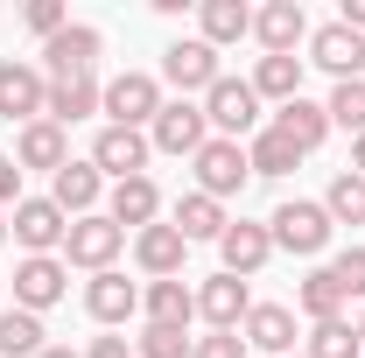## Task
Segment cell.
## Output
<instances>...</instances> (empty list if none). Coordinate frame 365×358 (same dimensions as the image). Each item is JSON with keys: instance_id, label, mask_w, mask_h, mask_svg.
<instances>
[{"instance_id": "29", "label": "cell", "mask_w": 365, "mask_h": 358, "mask_svg": "<svg viewBox=\"0 0 365 358\" xmlns=\"http://www.w3.org/2000/svg\"><path fill=\"white\" fill-rule=\"evenodd\" d=\"M253 91L274 98V106L302 98V56H260V63H253Z\"/></svg>"}, {"instance_id": "37", "label": "cell", "mask_w": 365, "mask_h": 358, "mask_svg": "<svg viewBox=\"0 0 365 358\" xmlns=\"http://www.w3.org/2000/svg\"><path fill=\"white\" fill-rule=\"evenodd\" d=\"M21 21H29V29H36V36H56V29H71V14H63V0H29V7H21Z\"/></svg>"}, {"instance_id": "7", "label": "cell", "mask_w": 365, "mask_h": 358, "mask_svg": "<svg viewBox=\"0 0 365 358\" xmlns=\"http://www.w3.org/2000/svg\"><path fill=\"white\" fill-rule=\"evenodd\" d=\"M211 140V120H204V106H190V98H169L162 113H155V127H148V148L155 155H197Z\"/></svg>"}, {"instance_id": "3", "label": "cell", "mask_w": 365, "mask_h": 358, "mask_svg": "<svg viewBox=\"0 0 365 358\" xmlns=\"http://www.w3.org/2000/svg\"><path fill=\"white\" fill-rule=\"evenodd\" d=\"M204 120L218 127V140L260 134V91H253V78H218L204 91Z\"/></svg>"}, {"instance_id": "43", "label": "cell", "mask_w": 365, "mask_h": 358, "mask_svg": "<svg viewBox=\"0 0 365 358\" xmlns=\"http://www.w3.org/2000/svg\"><path fill=\"white\" fill-rule=\"evenodd\" d=\"M36 358H85V352H71V344H43Z\"/></svg>"}, {"instance_id": "6", "label": "cell", "mask_w": 365, "mask_h": 358, "mask_svg": "<svg viewBox=\"0 0 365 358\" xmlns=\"http://www.w3.org/2000/svg\"><path fill=\"white\" fill-rule=\"evenodd\" d=\"M190 162H197V190H204V197H218V204H225V197H239V190H246V176H253L246 148H239V140H218V134L204 140Z\"/></svg>"}, {"instance_id": "27", "label": "cell", "mask_w": 365, "mask_h": 358, "mask_svg": "<svg viewBox=\"0 0 365 358\" xmlns=\"http://www.w3.org/2000/svg\"><path fill=\"white\" fill-rule=\"evenodd\" d=\"M197 21H204V43L211 49L253 36V7H246V0H197Z\"/></svg>"}, {"instance_id": "23", "label": "cell", "mask_w": 365, "mask_h": 358, "mask_svg": "<svg viewBox=\"0 0 365 358\" xmlns=\"http://www.w3.org/2000/svg\"><path fill=\"white\" fill-rule=\"evenodd\" d=\"M140 310H148V323H169V330H182V323H190V316H197V288H190V281H148V288H140Z\"/></svg>"}, {"instance_id": "28", "label": "cell", "mask_w": 365, "mask_h": 358, "mask_svg": "<svg viewBox=\"0 0 365 358\" xmlns=\"http://www.w3.org/2000/svg\"><path fill=\"white\" fill-rule=\"evenodd\" d=\"M295 310L309 316V323H337V316H344V288H337V274H330V267H309V274H302V288H295Z\"/></svg>"}, {"instance_id": "42", "label": "cell", "mask_w": 365, "mask_h": 358, "mask_svg": "<svg viewBox=\"0 0 365 358\" xmlns=\"http://www.w3.org/2000/svg\"><path fill=\"white\" fill-rule=\"evenodd\" d=\"M351 176H365V134L351 140Z\"/></svg>"}, {"instance_id": "36", "label": "cell", "mask_w": 365, "mask_h": 358, "mask_svg": "<svg viewBox=\"0 0 365 358\" xmlns=\"http://www.w3.org/2000/svg\"><path fill=\"white\" fill-rule=\"evenodd\" d=\"M330 274H337V288H344V302H351V295L365 302V246H344V253L330 260Z\"/></svg>"}, {"instance_id": "45", "label": "cell", "mask_w": 365, "mask_h": 358, "mask_svg": "<svg viewBox=\"0 0 365 358\" xmlns=\"http://www.w3.org/2000/svg\"><path fill=\"white\" fill-rule=\"evenodd\" d=\"M0 246H7V211H0Z\"/></svg>"}, {"instance_id": "25", "label": "cell", "mask_w": 365, "mask_h": 358, "mask_svg": "<svg viewBox=\"0 0 365 358\" xmlns=\"http://www.w3.org/2000/svg\"><path fill=\"white\" fill-rule=\"evenodd\" d=\"M182 232V239H190V246H197V239H225V204H218V197H204V190H190V197H176V218H169Z\"/></svg>"}, {"instance_id": "41", "label": "cell", "mask_w": 365, "mask_h": 358, "mask_svg": "<svg viewBox=\"0 0 365 358\" xmlns=\"http://www.w3.org/2000/svg\"><path fill=\"white\" fill-rule=\"evenodd\" d=\"M337 21H344L351 36H365V0H344V14H337Z\"/></svg>"}, {"instance_id": "1", "label": "cell", "mask_w": 365, "mask_h": 358, "mask_svg": "<svg viewBox=\"0 0 365 358\" xmlns=\"http://www.w3.org/2000/svg\"><path fill=\"white\" fill-rule=\"evenodd\" d=\"M162 106H169V98H162V78H148V71L106 78V98H98V113H106L113 127H155Z\"/></svg>"}, {"instance_id": "18", "label": "cell", "mask_w": 365, "mask_h": 358, "mask_svg": "<svg viewBox=\"0 0 365 358\" xmlns=\"http://www.w3.org/2000/svg\"><path fill=\"white\" fill-rule=\"evenodd\" d=\"M134 260L155 274V281H176L182 260H190V239H182L176 225H148V232H134Z\"/></svg>"}, {"instance_id": "13", "label": "cell", "mask_w": 365, "mask_h": 358, "mask_svg": "<svg viewBox=\"0 0 365 358\" xmlns=\"http://www.w3.org/2000/svg\"><path fill=\"white\" fill-rule=\"evenodd\" d=\"M7 225H14V239H21L29 253H56V246L71 239V218H63V211H56L49 197H21Z\"/></svg>"}, {"instance_id": "34", "label": "cell", "mask_w": 365, "mask_h": 358, "mask_svg": "<svg viewBox=\"0 0 365 358\" xmlns=\"http://www.w3.org/2000/svg\"><path fill=\"white\" fill-rule=\"evenodd\" d=\"M302 358H365V352H359V330L337 316V323H317V330H309Z\"/></svg>"}, {"instance_id": "2", "label": "cell", "mask_w": 365, "mask_h": 358, "mask_svg": "<svg viewBox=\"0 0 365 358\" xmlns=\"http://www.w3.org/2000/svg\"><path fill=\"white\" fill-rule=\"evenodd\" d=\"M98 49H106V36H98L91 21L56 29V36L43 43V78L49 85H63V78H98Z\"/></svg>"}, {"instance_id": "5", "label": "cell", "mask_w": 365, "mask_h": 358, "mask_svg": "<svg viewBox=\"0 0 365 358\" xmlns=\"http://www.w3.org/2000/svg\"><path fill=\"white\" fill-rule=\"evenodd\" d=\"M120 246H127V232L106 218V211H91V218H71V239H63V267H91L106 274L120 260Z\"/></svg>"}, {"instance_id": "4", "label": "cell", "mask_w": 365, "mask_h": 358, "mask_svg": "<svg viewBox=\"0 0 365 358\" xmlns=\"http://www.w3.org/2000/svg\"><path fill=\"white\" fill-rule=\"evenodd\" d=\"M267 232H274V246H281V253H302V260H309V253H323V246H330V232H337V225H330V211H323V204L295 197V204H281V211L267 218Z\"/></svg>"}, {"instance_id": "14", "label": "cell", "mask_w": 365, "mask_h": 358, "mask_svg": "<svg viewBox=\"0 0 365 358\" xmlns=\"http://www.w3.org/2000/svg\"><path fill=\"white\" fill-rule=\"evenodd\" d=\"M197 316H204L211 330H239V323L253 316V295H246V281H239V274H211V281L197 288Z\"/></svg>"}, {"instance_id": "33", "label": "cell", "mask_w": 365, "mask_h": 358, "mask_svg": "<svg viewBox=\"0 0 365 358\" xmlns=\"http://www.w3.org/2000/svg\"><path fill=\"white\" fill-rule=\"evenodd\" d=\"M323 113H330V127H351V140H359V134H365V78H351V85H330Z\"/></svg>"}, {"instance_id": "16", "label": "cell", "mask_w": 365, "mask_h": 358, "mask_svg": "<svg viewBox=\"0 0 365 358\" xmlns=\"http://www.w3.org/2000/svg\"><path fill=\"white\" fill-rule=\"evenodd\" d=\"M239 337H246L253 352L295 358V310H288V302H253V316L239 323Z\"/></svg>"}, {"instance_id": "26", "label": "cell", "mask_w": 365, "mask_h": 358, "mask_svg": "<svg viewBox=\"0 0 365 358\" xmlns=\"http://www.w3.org/2000/svg\"><path fill=\"white\" fill-rule=\"evenodd\" d=\"M98 98H106V85H98V78H63V85H49L43 120H56V127H71V120H91V113H98Z\"/></svg>"}, {"instance_id": "22", "label": "cell", "mask_w": 365, "mask_h": 358, "mask_svg": "<svg viewBox=\"0 0 365 358\" xmlns=\"http://www.w3.org/2000/svg\"><path fill=\"white\" fill-rule=\"evenodd\" d=\"M85 310H91V323H127V316L140 310V288L127 281V274H91L85 281Z\"/></svg>"}, {"instance_id": "8", "label": "cell", "mask_w": 365, "mask_h": 358, "mask_svg": "<svg viewBox=\"0 0 365 358\" xmlns=\"http://www.w3.org/2000/svg\"><path fill=\"white\" fill-rule=\"evenodd\" d=\"M63 288H71V267H63L56 253H29V260L14 267V310L43 316V310L63 302Z\"/></svg>"}, {"instance_id": "30", "label": "cell", "mask_w": 365, "mask_h": 358, "mask_svg": "<svg viewBox=\"0 0 365 358\" xmlns=\"http://www.w3.org/2000/svg\"><path fill=\"white\" fill-rule=\"evenodd\" d=\"M246 162H253V176H288V169L302 162V148L288 134H274V127H260V134L246 140Z\"/></svg>"}, {"instance_id": "40", "label": "cell", "mask_w": 365, "mask_h": 358, "mask_svg": "<svg viewBox=\"0 0 365 358\" xmlns=\"http://www.w3.org/2000/svg\"><path fill=\"white\" fill-rule=\"evenodd\" d=\"M85 358H127V337H91Z\"/></svg>"}, {"instance_id": "19", "label": "cell", "mask_w": 365, "mask_h": 358, "mask_svg": "<svg viewBox=\"0 0 365 358\" xmlns=\"http://www.w3.org/2000/svg\"><path fill=\"white\" fill-rule=\"evenodd\" d=\"M98 190H106V176L91 169V155H85V162H63V169H56V183H49V204H56L63 218H91Z\"/></svg>"}, {"instance_id": "20", "label": "cell", "mask_w": 365, "mask_h": 358, "mask_svg": "<svg viewBox=\"0 0 365 358\" xmlns=\"http://www.w3.org/2000/svg\"><path fill=\"white\" fill-rule=\"evenodd\" d=\"M106 218L120 225V232H148V225L162 218V190H155V176L113 183V211H106Z\"/></svg>"}, {"instance_id": "17", "label": "cell", "mask_w": 365, "mask_h": 358, "mask_svg": "<svg viewBox=\"0 0 365 358\" xmlns=\"http://www.w3.org/2000/svg\"><path fill=\"white\" fill-rule=\"evenodd\" d=\"M253 36L267 43V56H295V43L309 36V14H302V0H267V7L253 14Z\"/></svg>"}, {"instance_id": "31", "label": "cell", "mask_w": 365, "mask_h": 358, "mask_svg": "<svg viewBox=\"0 0 365 358\" xmlns=\"http://www.w3.org/2000/svg\"><path fill=\"white\" fill-rule=\"evenodd\" d=\"M43 344H49L43 316H29V310H7V316H0V358H36Z\"/></svg>"}, {"instance_id": "38", "label": "cell", "mask_w": 365, "mask_h": 358, "mask_svg": "<svg viewBox=\"0 0 365 358\" xmlns=\"http://www.w3.org/2000/svg\"><path fill=\"white\" fill-rule=\"evenodd\" d=\"M190 358H246L239 330H211V337H190Z\"/></svg>"}, {"instance_id": "12", "label": "cell", "mask_w": 365, "mask_h": 358, "mask_svg": "<svg viewBox=\"0 0 365 358\" xmlns=\"http://www.w3.org/2000/svg\"><path fill=\"white\" fill-rule=\"evenodd\" d=\"M162 78L176 91H211L225 71H218V49L204 43V36H190V43H169L162 49Z\"/></svg>"}, {"instance_id": "24", "label": "cell", "mask_w": 365, "mask_h": 358, "mask_svg": "<svg viewBox=\"0 0 365 358\" xmlns=\"http://www.w3.org/2000/svg\"><path fill=\"white\" fill-rule=\"evenodd\" d=\"M274 134H288L302 155H309V148H323V140H330V113H323L317 98H288V106L274 113Z\"/></svg>"}, {"instance_id": "9", "label": "cell", "mask_w": 365, "mask_h": 358, "mask_svg": "<svg viewBox=\"0 0 365 358\" xmlns=\"http://www.w3.org/2000/svg\"><path fill=\"white\" fill-rule=\"evenodd\" d=\"M148 134L140 127H98V140H91V169L98 176H113V183H127V176H148Z\"/></svg>"}, {"instance_id": "35", "label": "cell", "mask_w": 365, "mask_h": 358, "mask_svg": "<svg viewBox=\"0 0 365 358\" xmlns=\"http://www.w3.org/2000/svg\"><path fill=\"white\" fill-rule=\"evenodd\" d=\"M140 358H190V337L169 330V323H148L140 330Z\"/></svg>"}, {"instance_id": "32", "label": "cell", "mask_w": 365, "mask_h": 358, "mask_svg": "<svg viewBox=\"0 0 365 358\" xmlns=\"http://www.w3.org/2000/svg\"><path fill=\"white\" fill-rule=\"evenodd\" d=\"M323 211H330V225H365V176H344L323 190Z\"/></svg>"}, {"instance_id": "39", "label": "cell", "mask_w": 365, "mask_h": 358, "mask_svg": "<svg viewBox=\"0 0 365 358\" xmlns=\"http://www.w3.org/2000/svg\"><path fill=\"white\" fill-rule=\"evenodd\" d=\"M0 204H21V162L0 155Z\"/></svg>"}, {"instance_id": "11", "label": "cell", "mask_w": 365, "mask_h": 358, "mask_svg": "<svg viewBox=\"0 0 365 358\" xmlns=\"http://www.w3.org/2000/svg\"><path fill=\"white\" fill-rule=\"evenodd\" d=\"M302 63H317V71H330L337 85H351V78L365 71V36H351L344 21H323L317 36H309V56H302Z\"/></svg>"}, {"instance_id": "10", "label": "cell", "mask_w": 365, "mask_h": 358, "mask_svg": "<svg viewBox=\"0 0 365 358\" xmlns=\"http://www.w3.org/2000/svg\"><path fill=\"white\" fill-rule=\"evenodd\" d=\"M43 106H49V78H43V63H0V120H43Z\"/></svg>"}, {"instance_id": "44", "label": "cell", "mask_w": 365, "mask_h": 358, "mask_svg": "<svg viewBox=\"0 0 365 358\" xmlns=\"http://www.w3.org/2000/svg\"><path fill=\"white\" fill-rule=\"evenodd\" d=\"M351 330H359V352H365V316H359V323H351Z\"/></svg>"}, {"instance_id": "15", "label": "cell", "mask_w": 365, "mask_h": 358, "mask_svg": "<svg viewBox=\"0 0 365 358\" xmlns=\"http://www.w3.org/2000/svg\"><path fill=\"white\" fill-rule=\"evenodd\" d=\"M218 253H225V274H239V281H253V274L274 260V232L267 225H246V218H232L225 225V239H218Z\"/></svg>"}, {"instance_id": "21", "label": "cell", "mask_w": 365, "mask_h": 358, "mask_svg": "<svg viewBox=\"0 0 365 358\" xmlns=\"http://www.w3.org/2000/svg\"><path fill=\"white\" fill-rule=\"evenodd\" d=\"M14 162H21V169H49V176H56V169L71 162L63 127H56V120H29V127L14 134Z\"/></svg>"}]
</instances>
